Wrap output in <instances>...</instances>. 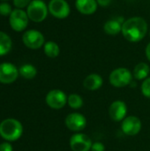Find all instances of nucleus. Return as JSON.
Masks as SVG:
<instances>
[{"label": "nucleus", "instance_id": "6ab92c4d", "mask_svg": "<svg viewBox=\"0 0 150 151\" xmlns=\"http://www.w3.org/2000/svg\"><path fill=\"white\" fill-rule=\"evenodd\" d=\"M11 39L8 35L0 31V56L7 54L11 49Z\"/></svg>", "mask_w": 150, "mask_h": 151}, {"label": "nucleus", "instance_id": "c756f323", "mask_svg": "<svg viewBox=\"0 0 150 151\" xmlns=\"http://www.w3.org/2000/svg\"><path fill=\"white\" fill-rule=\"evenodd\" d=\"M3 1H6V0H3Z\"/></svg>", "mask_w": 150, "mask_h": 151}, {"label": "nucleus", "instance_id": "f3484780", "mask_svg": "<svg viewBox=\"0 0 150 151\" xmlns=\"http://www.w3.org/2000/svg\"><path fill=\"white\" fill-rule=\"evenodd\" d=\"M149 65L147 63L141 62V63H139V64H137L135 65V67L133 69V75L138 81H142V80L144 81L145 79L148 78V76L149 74Z\"/></svg>", "mask_w": 150, "mask_h": 151}, {"label": "nucleus", "instance_id": "2eb2a0df", "mask_svg": "<svg viewBox=\"0 0 150 151\" xmlns=\"http://www.w3.org/2000/svg\"><path fill=\"white\" fill-rule=\"evenodd\" d=\"M123 19L117 18V19H109L106 21L103 25V31L106 35H111V36H115L118 35L122 32V25L124 21L126 20H121Z\"/></svg>", "mask_w": 150, "mask_h": 151}, {"label": "nucleus", "instance_id": "f257e3e1", "mask_svg": "<svg viewBox=\"0 0 150 151\" xmlns=\"http://www.w3.org/2000/svg\"><path fill=\"white\" fill-rule=\"evenodd\" d=\"M149 26L145 19L135 16L126 19L122 25V35L130 42H139L147 35Z\"/></svg>", "mask_w": 150, "mask_h": 151}, {"label": "nucleus", "instance_id": "5701e85b", "mask_svg": "<svg viewBox=\"0 0 150 151\" xmlns=\"http://www.w3.org/2000/svg\"><path fill=\"white\" fill-rule=\"evenodd\" d=\"M11 12V7L9 4L5 2L0 4V14L2 16H10Z\"/></svg>", "mask_w": 150, "mask_h": 151}, {"label": "nucleus", "instance_id": "f03ea898", "mask_svg": "<svg viewBox=\"0 0 150 151\" xmlns=\"http://www.w3.org/2000/svg\"><path fill=\"white\" fill-rule=\"evenodd\" d=\"M22 134L23 127L17 119H6L0 123V136L8 142L19 140Z\"/></svg>", "mask_w": 150, "mask_h": 151}, {"label": "nucleus", "instance_id": "0eeeda50", "mask_svg": "<svg viewBox=\"0 0 150 151\" xmlns=\"http://www.w3.org/2000/svg\"><path fill=\"white\" fill-rule=\"evenodd\" d=\"M29 18L27 13L22 9H15L11 12L9 19L10 26L14 31L21 32L26 29L28 25Z\"/></svg>", "mask_w": 150, "mask_h": 151}, {"label": "nucleus", "instance_id": "393cba45", "mask_svg": "<svg viewBox=\"0 0 150 151\" xmlns=\"http://www.w3.org/2000/svg\"><path fill=\"white\" fill-rule=\"evenodd\" d=\"M105 150V146L102 142H95L92 144L91 147V151H104Z\"/></svg>", "mask_w": 150, "mask_h": 151}, {"label": "nucleus", "instance_id": "a211bd4d", "mask_svg": "<svg viewBox=\"0 0 150 151\" xmlns=\"http://www.w3.org/2000/svg\"><path fill=\"white\" fill-rule=\"evenodd\" d=\"M43 50H44L45 55L50 58H57L60 53V49H59L58 44L53 41L46 42L43 45Z\"/></svg>", "mask_w": 150, "mask_h": 151}, {"label": "nucleus", "instance_id": "7ed1b4c3", "mask_svg": "<svg viewBox=\"0 0 150 151\" xmlns=\"http://www.w3.org/2000/svg\"><path fill=\"white\" fill-rule=\"evenodd\" d=\"M27 13L30 20L40 23L47 18L49 8L42 0H32L27 7Z\"/></svg>", "mask_w": 150, "mask_h": 151}, {"label": "nucleus", "instance_id": "aec40b11", "mask_svg": "<svg viewBox=\"0 0 150 151\" xmlns=\"http://www.w3.org/2000/svg\"><path fill=\"white\" fill-rule=\"evenodd\" d=\"M19 73L23 78H25L27 80H31L36 76L37 70L33 65L26 64V65H23L22 66H20V68L19 69Z\"/></svg>", "mask_w": 150, "mask_h": 151}, {"label": "nucleus", "instance_id": "423d86ee", "mask_svg": "<svg viewBox=\"0 0 150 151\" xmlns=\"http://www.w3.org/2000/svg\"><path fill=\"white\" fill-rule=\"evenodd\" d=\"M22 41L23 43L31 50H38L45 43L43 35L40 31L34 29L26 31L22 36Z\"/></svg>", "mask_w": 150, "mask_h": 151}, {"label": "nucleus", "instance_id": "cd10ccee", "mask_svg": "<svg viewBox=\"0 0 150 151\" xmlns=\"http://www.w3.org/2000/svg\"><path fill=\"white\" fill-rule=\"evenodd\" d=\"M145 54H146V57H147L148 60L150 62V42L149 43H148V45H147V47H146Z\"/></svg>", "mask_w": 150, "mask_h": 151}, {"label": "nucleus", "instance_id": "6e6552de", "mask_svg": "<svg viewBox=\"0 0 150 151\" xmlns=\"http://www.w3.org/2000/svg\"><path fill=\"white\" fill-rule=\"evenodd\" d=\"M67 96L65 92L59 89H53L50 90L45 98L46 104L49 107L54 110H60L62 109L67 103Z\"/></svg>", "mask_w": 150, "mask_h": 151}, {"label": "nucleus", "instance_id": "4468645a", "mask_svg": "<svg viewBox=\"0 0 150 151\" xmlns=\"http://www.w3.org/2000/svg\"><path fill=\"white\" fill-rule=\"evenodd\" d=\"M98 4L96 0H76L75 7L77 11L82 15H92L98 8Z\"/></svg>", "mask_w": 150, "mask_h": 151}, {"label": "nucleus", "instance_id": "1a4fd4ad", "mask_svg": "<svg viewBox=\"0 0 150 151\" xmlns=\"http://www.w3.org/2000/svg\"><path fill=\"white\" fill-rule=\"evenodd\" d=\"M69 144L72 151H89L93 143L88 135L78 133L70 138Z\"/></svg>", "mask_w": 150, "mask_h": 151}, {"label": "nucleus", "instance_id": "39448f33", "mask_svg": "<svg viewBox=\"0 0 150 151\" xmlns=\"http://www.w3.org/2000/svg\"><path fill=\"white\" fill-rule=\"evenodd\" d=\"M48 8L49 12L59 19L67 18L71 13V7L66 0H50Z\"/></svg>", "mask_w": 150, "mask_h": 151}, {"label": "nucleus", "instance_id": "412c9836", "mask_svg": "<svg viewBox=\"0 0 150 151\" xmlns=\"http://www.w3.org/2000/svg\"><path fill=\"white\" fill-rule=\"evenodd\" d=\"M67 103H68V105L72 109L78 110V109L82 107V105H83V99L78 94H71L68 96V98H67Z\"/></svg>", "mask_w": 150, "mask_h": 151}, {"label": "nucleus", "instance_id": "f8f14e48", "mask_svg": "<svg viewBox=\"0 0 150 151\" xmlns=\"http://www.w3.org/2000/svg\"><path fill=\"white\" fill-rule=\"evenodd\" d=\"M121 129L125 134L128 136H134L138 134L141 129V121L135 116L126 117L121 124Z\"/></svg>", "mask_w": 150, "mask_h": 151}, {"label": "nucleus", "instance_id": "4be33fe9", "mask_svg": "<svg viewBox=\"0 0 150 151\" xmlns=\"http://www.w3.org/2000/svg\"><path fill=\"white\" fill-rule=\"evenodd\" d=\"M141 93L144 96L150 98V77L143 81L141 84Z\"/></svg>", "mask_w": 150, "mask_h": 151}, {"label": "nucleus", "instance_id": "bb28decb", "mask_svg": "<svg viewBox=\"0 0 150 151\" xmlns=\"http://www.w3.org/2000/svg\"><path fill=\"white\" fill-rule=\"evenodd\" d=\"M97 4L99 6L101 7H108L111 4L112 0H96Z\"/></svg>", "mask_w": 150, "mask_h": 151}, {"label": "nucleus", "instance_id": "9b49d317", "mask_svg": "<svg viewBox=\"0 0 150 151\" xmlns=\"http://www.w3.org/2000/svg\"><path fill=\"white\" fill-rule=\"evenodd\" d=\"M19 70L11 63L0 64V83L10 84L14 82L19 76Z\"/></svg>", "mask_w": 150, "mask_h": 151}, {"label": "nucleus", "instance_id": "dca6fc26", "mask_svg": "<svg viewBox=\"0 0 150 151\" xmlns=\"http://www.w3.org/2000/svg\"><path fill=\"white\" fill-rule=\"evenodd\" d=\"M103 84V80L101 75L97 73H91L88 75L83 81V86L86 89L95 91L99 89Z\"/></svg>", "mask_w": 150, "mask_h": 151}, {"label": "nucleus", "instance_id": "a878e982", "mask_svg": "<svg viewBox=\"0 0 150 151\" xmlns=\"http://www.w3.org/2000/svg\"><path fill=\"white\" fill-rule=\"evenodd\" d=\"M12 146L9 142H3L0 144V151H12Z\"/></svg>", "mask_w": 150, "mask_h": 151}, {"label": "nucleus", "instance_id": "20e7f679", "mask_svg": "<svg viewBox=\"0 0 150 151\" xmlns=\"http://www.w3.org/2000/svg\"><path fill=\"white\" fill-rule=\"evenodd\" d=\"M133 73L125 67H118L114 69L109 77L110 83L115 88H124L128 86L133 81Z\"/></svg>", "mask_w": 150, "mask_h": 151}, {"label": "nucleus", "instance_id": "9d476101", "mask_svg": "<svg viewBox=\"0 0 150 151\" xmlns=\"http://www.w3.org/2000/svg\"><path fill=\"white\" fill-rule=\"evenodd\" d=\"M65 123L69 130L72 132H80L87 126V119L81 113L73 112L66 116Z\"/></svg>", "mask_w": 150, "mask_h": 151}, {"label": "nucleus", "instance_id": "b1692460", "mask_svg": "<svg viewBox=\"0 0 150 151\" xmlns=\"http://www.w3.org/2000/svg\"><path fill=\"white\" fill-rule=\"evenodd\" d=\"M31 2L32 0H13V4L17 7V9H23L25 7H27Z\"/></svg>", "mask_w": 150, "mask_h": 151}, {"label": "nucleus", "instance_id": "c85d7f7f", "mask_svg": "<svg viewBox=\"0 0 150 151\" xmlns=\"http://www.w3.org/2000/svg\"><path fill=\"white\" fill-rule=\"evenodd\" d=\"M149 36H150V29H149Z\"/></svg>", "mask_w": 150, "mask_h": 151}, {"label": "nucleus", "instance_id": "ddd939ff", "mask_svg": "<svg viewBox=\"0 0 150 151\" xmlns=\"http://www.w3.org/2000/svg\"><path fill=\"white\" fill-rule=\"evenodd\" d=\"M127 113V106L125 102L117 100L114 101L109 108V115L114 121L124 120Z\"/></svg>", "mask_w": 150, "mask_h": 151}]
</instances>
